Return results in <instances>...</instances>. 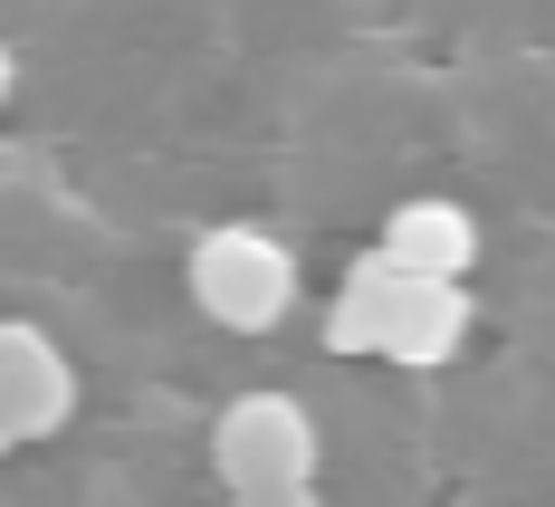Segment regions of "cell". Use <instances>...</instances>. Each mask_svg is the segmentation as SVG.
Wrapping results in <instances>:
<instances>
[{
    "mask_svg": "<svg viewBox=\"0 0 555 507\" xmlns=\"http://www.w3.org/2000/svg\"><path fill=\"white\" fill-rule=\"evenodd\" d=\"M192 297H202L221 326L259 336V326H278V307L297 297V269H287V249L259 239V230H211V239L192 249Z\"/></svg>",
    "mask_w": 555,
    "mask_h": 507,
    "instance_id": "obj_1",
    "label": "cell"
},
{
    "mask_svg": "<svg viewBox=\"0 0 555 507\" xmlns=\"http://www.w3.org/2000/svg\"><path fill=\"white\" fill-rule=\"evenodd\" d=\"M221 469H230L240 498H249V489H307V421H297L278 393L240 402V412L221 421Z\"/></svg>",
    "mask_w": 555,
    "mask_h": 507,
    "instance_id": "obj_2",
    "label": "cell"
},
{
    "mask_svg": "<svg viewBox=\"0 0 555 507\" xmlns=\"http://www.w3.org/2000/svg\"><path fill=\"white\" fill-rule=\"evenodd\" d=\"M469 249H479V230H469V211H460V202H402V211L384 221V259L402 269V278L460 287Z\"/></svg>",
    "mask_w": 555,
    "mask_h": 507,
    "instance_id": "obj_3",
    "label": "cell"
},
{
    "mask_svg": "<svg viewBox=\"0 0 555 507\" xmlns=\"http://www.w3.org/2000/svg\"><path fill=\"white\" fill-rule=\"evenodd\" d=\"M240 507H317V498H307V489H249Z\"/></svg>",
    "mask_w": 555,
    "mask_h": 507,
    "instance_id": "obj_4",
    "label": "cell"
},
{
    "mask_svg": "<svg viewBox=\"0 0 555 507\" xmlns=\"http://www.w3.org/2000/svg\"><path fill=\"white\" fill-rule=\"evenodd\" d=\"M0 87H10V49H0Z\"/></svg>",
    "mask_w": 555,
    "mask_h": 507,
    "instance_id": "obj_5",
    "label": "cell"
}]
</instances>
